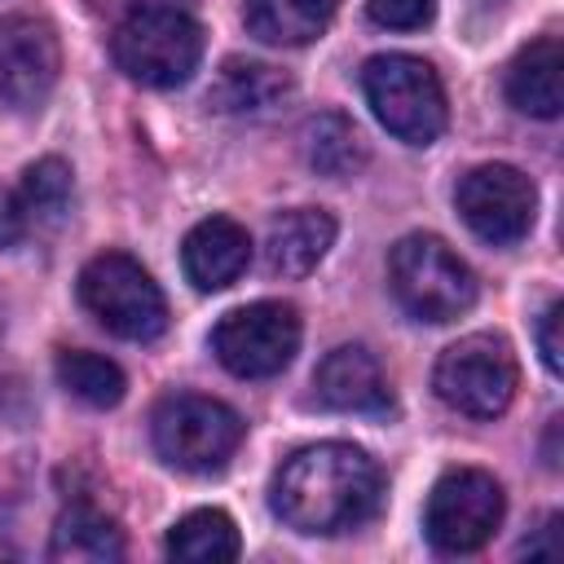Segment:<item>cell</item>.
<instances>
[{
    "label": "cell",
    "mask_w": 564,
    "mask_h": 564,
    "mask_svg": "<svg viewBox=\"0 0 564 564\" xmlns=\"http://www.w3.org/2000/svg\"><path fill=\"white\" fill-rule=\"evenodd\" d=\"M286 97H291V79L278 66L247 57H229L216 70V84L207 88V101L220 115H273Z\"/></svg>",
    "instance_id": "cell-16"
},
{
    "label": "cell",
    "mask_w": 564,
    "mask_h": 564,
    "mask_svg": "<svg viewBox=\"0 0 564 564\" xmlns=\"http://www.w3.org/2000/svg\"><path fill=\"white\" fill-rule=\"evenodd\" d=\"M110 53L128 79L145 88H176L203 57V26L181 9H132L115 31Z\"/></svg>",
    "instance_id": "cell-5"
},
{
    "label": "cell",
    "mask_w": 564,
    "mask_h": 564,
    "mask_svg": "<svg viewBox=\"0 0 564 564\" xmlns=\"http://www.w3.org/2000/svg\"><path fill=\"white\" fill-rule=\"evenodd\" d=\"M555 529H560V516H546V524H542V533L529 542H520V555H555Z\"/></svg>",
    "instance_id": "cell-26"
},
{
    "label": "cell",
    "mask_w": 564,
    "mask_h": 564,
    "mask_svg": "<svg viewBox=\"0 0 564 564\" xmlns=\"http://www.w3.org/2000/svg\"><path fill=\"white\" fill-rule=\"evenodd\" d=\"M304 150H308V163L322 172V176H352L361 163H366V141L361 132L352 128V119L344 115H317L304 132Z\"/></svg>",
    "instance_id": "cell-22"
},
{
    "label": "cell",
    "mask_w": 564,
    "mask_h": 564,
    "mask_svg": "<svg viewBox=\"0 0 564 564\" xmlns=\"http://www.w3.org/2000/svg\"><path fill=\"white\" fill-rule=\"evenodd\" d=\"M388 282L419 322H454L476 304V273L436 234H405L388 256Z\"/></svg>",
    "instance_id": "cell-2"
},
{
    "label": "cell",
    "mask_w": 564,
    "mask_h": 564,
    "mask_svg": "<svg viewBox=\"0 0 564 564\" xmlns=\"http://www.w3.org/2000/svg\"><path fill=\"white\" fill-rule=\"evenodd\" d=\"M383 471L379 463L344 441L295 449L269 485L273 511L300 533H344L379 511Z\"/></svg>",
    "instance_id": "cell-1"
},
{
    "label": "cell",
    "mask_w": 564,
    "mask_h": 564,
    "mask_svg": "<svg viewBox=\"0 0 564 564\" xmlns=\"http://www.w3.org/2000/svg\"><path fill=\"white\" fill-rule=\"evenodd\" d=\"M560 322H564V304L555 300V304H546V313H542V322H538V348H542V361H546V370H551V375H560V370H564Z\"/></svg>",
    "instance_id": "cell-24"
},
{
    "label": "cell",
    "mask_w": 564,
    "mask_h": 564,
    "mask_svg": "<svg viewBox=\"0 0 564 564\" xmlns=\"http://www.w3.org/2000/svg\"><path fill=\"white\" fill-rule=\"evenodd\" d=\"M498 524H502V485L489 471L454 467L432 485L427 511H423V533L441 555L480 551Z\"/></svg>",
    "instance_id": "cell-9"
},
{
    "label": "cell",
    "mask_w": 564,
    "mask_h": 564,
    "mask_svg": "<svg viewBox=\"0 0 564 564\" xmlns=\"http://www.w3.org/2000/svg\"><path fill=\"white\" fill-rule=\"evenodd\" d=\"M335 242V216L322 207H295L269 220L264 234V269L273 278H304L322 264Z\"/></svg>",
    "instance_id": "cell-14"
},
{
    "label": "cell",
    "mask_w": 564,
    "mask_h": 564,
    "mask_svg": "<svg viewBox=\"0 0 564 564\" xmlns=\"http://www.w3.org/2000/svg\"><path fill=\"white\" fill-rule=\"evenodd\" d=\"M62 75L57 31L35 13L0 18V106L13 115H31L48 101Z\"/></svg>",
    "instance_id": "cell-11"
},
{
    "label": "cell",
    "mask_w": 564,
    "mask_h": 564,
    "mask_svg": "<svg viewBox=\"0 0 564 564\" xmlns=\"http://www.w3.org/2000/svg\"><path fill=\"white\" fill-rule=\"evenodd\" d=\"M251 260V238L238 220L229 216H207L198 220L185 242H181V264H185V278L198 286V291H220L229 282H238V273L247 269Z\"/></svg>",
    "instance_id": "cell-13"
},
{
    "label": "cell",
    "mask_w": 564,
    "mask_h": 564,
    "mask_svg": "<svg viewBox=\"0 0 564 564\" xmlns=\"http://www.w3.org/2000/svg\"><path fill=\"white\" fill-rule=\"evenodd\" d=\"M507 101L533 119L560 115V106H564V53H560L555 35H542L516 53V62L507 66Z\"/></svg>",
    "instance_id": "cell-15"
},
{
    "label": "cell",
    "mask_w": 564,
    "mask_h": 564,
    "mask_svg": "<svg viewBox=\"0 0 564 564\" xmlns=\"http://www.w3.org/2000/svg\"><path fill=\"white\" fill-rule=\"evenodd\" d=\"M313 388H317V401L339 414H388L392 410L388 375L375 361V352L361 344H344L326 352L313 375Z\"/></svg>",
    "instance_id": "cell-12"
},
{
    "label": "cell",
    "mask_w": 564,
    "mask_h": 564,
    "mask_svg": "<svg viewBox=\"0 0 564 564\" xmlns=\"http://www.w3.org/2000/svg\"><path fill=\"white\" fill-rule=\"evenodd\" d=\"M300 348V313L282 300H256L225 313L212 330L216 361L238 379H269L291 366Z\"/></svg>",
    "instance_id": "cell-8"
},
{
    "label": "cell",
    "mask_w": 564,
    "mask_h": 564,
    "mask_svg": "<svg viewBox=\"0 0 564 564\" xmlns=\"http://www.w3.org/2000/svg\"><path fill=\"white\" fill-rule=\"evenodd\" d=\"M132 9H176V0H123Z\"/></svg>",
    "instance_id": "cell-27"
},
{
    "label": "cell",
    "mask_w": 564,
    "mask_h": 564,
    "mask_svg": "<svg viewBox=\"0 0 564 564\" xmlns=\"http://www.w3.org/2000/svg\"><path fill=\"white\" fill-rule=\"evenodd\" d=\"M70 203H75V181L70 167L62 159H35L22 172L18 185V207L26 220V234H57L70 220Z\"/></svg>",
    "instance_id": "cell-18"
},
{
    "label": "cell",
    "mask_w": 564,
    "mask_h": 564,
    "mask_svg": "<svg viewBox=\"0 0 564 564\" xmlns=\"http://www.w3.org/2000/svg\"><path fill=\"white\" fill-rule=\"evenodd\" d=\"M370 18L379 26H392V31H414L423 22H432L436 13V0H366Z\"/></svg>",
    "instance_id": "cell-23"
},
{
    "label": "cell",
    "mask_w": 564,
    "mask_h": 564,
    "mask_svg": "<svg viewBox=\"0 0 564 564\" xmlns=\"http://www.w3.org/2000/svg\"><path fill=\"white\" fill-rule=\"evenodd\" d=\"M84 308L119 339L145 344L167 330V300L154 278L123 251H101L79 269Z\"/></svg>",
    "instance_id": "cell-6"
},
{
    "label": "cell",
    "mask_w": 564,
    "mask_h": 564,
    "mask_svg": "<svg viewBox=\"0 0 564 564\" xmlns=\"http://www.w3.org/2000/svg\"><path fill=\"white\" fill-rule=\"evenodd\" d=\"M57 383H62L75 401H84V405H93V410L119 405V401H123V388H128L123 370H119L110 357H97V352H84V348L57 352Z\"/></svg>",
    "instance_id": "cell-21"
},
{
    "label": "cell",
    "mask_w": 564,
    "mask_h": 564,
    "mask_svg": "<svg viewBox=\"0 0 564 564\" xmlns=\"http://www.w3.org/2000/svg\"><path fill=\"white\" fill-rule=\"evenodd\" d=\"M48 555L62 564H110L123 560V533L93 507H70L53 524Z\"/></svg>",
    "instance_id": "cell-19"
},
{
    "label": "cell",
    "mask_w": 564,
    "mask_h": 564,
    "mask_svg": "<svg viewBox=\"0 0 564 564\" xmlns=\"http://www.w3.org/2000/svg\"><path fill=\"white\" fill-rule=\"evenodd\" d=\"M516 383H520L516 352L502 335H489V330H476V335H463L458 344H449L432 370L436 397L467 419L502 414L516 397Z\"/></svg>",
    "instance_id": "cell-7"
},
{
    "label": "cell",
    "mask_w": 564,
    "mask_h": 564,
    "mask_svg": "<svg viewBox=\"0 0 564 564\" xmlns=\"http://www.w3.org/2000/svg\"><path fill=\"white\" fill-rule=\"evenodd\" d=\"M238 546L242 542H238L234 520L225 511H212V507L181 516L167 533V555L185 560V564H225L238 555Z\"/></svg>",
    "instance_id": "cell-20"
},
{
    "label": "cell",
    "mask_w": 564,
    "mask_h": 564,
    "mask_svg": "<svg viewBox=\"0 0 564 564\" xmlns=\"http://www.w3.org/2000/svg\"><path fill=\"white\" fill-rule=\"evenodd\" d=\"M242 432L247 427H242L238 410H229L216 397H198V392L163 397L154 405V419H150V436H154L159 458L176 471H189V476L220 471L238 454Z\"/></svg>",
    "instance_id": "cell-4"
},
{
    "label": "cell",
    "mask_w": 564,
    "mask_h": 564,
    "mask_svg": "<svg viewBox=\"0 0 564 564\" xmlns=\"http://www.w3.org/2000/svg\"><path fill=\"white\" fill-rule=\"evenodd\" d=\"M458 216L467 229L489 247H511L533 229L538 216V189L533 181L511 163H480L471 167L454 189Z\"/></svg>",
    "instance_id": "cell-10"
},
{
    "label": "cell",
    "mask_w": 564,
    "mask_h": 564,
    "mask_svg": "<svg viewBox=\"0 0 564 564\" xmlns=\"http://www.w3.org/2000/svg\"><path fill=\"white\" fill-rule=\"evenodd\" d=\"M26 238V220H22V207H18V194L0 189V251L18 247Z\"/></svg>",
    "instance_id": "cell-25"
},
{
    "label": "cell",
    "mask_w": 564,
    "mask_h": 564,
    "mask_svg": "<svg viewBox=\"0 0 564 564\" xmlns=\"http://www.w3.org/2000/svg\"><path fill=\"white\" fill-rule=\"evenodd\" d=\"M335 9L339 0H242V22L260 44L295 48L317 40L330 26Z\"/></svg>",
    "instance_id": "cell-17"
},
{
    "label": "cell",
    "mask_w": 564,
    "mask_h": 564,
    "mask_svg": "<svg viewBox=\"0 0 564 564\" xmlns=\"http://www.w3.org/2000/svg\"><path fill=\"white\" fill-rule=\"evenodd\" d=\"M361 88L375 119L405 145H432L445 132V88L414 53H379L361 66Z\"/></svg>",
    "instance_id": "cell-3"
}]
</instances>
